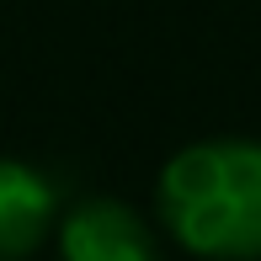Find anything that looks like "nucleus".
Returning a JSON list of instances; mask_svg holds the SVG:
<instances>
[{"mask_svg": "<svg viewBox=\"0 0 261 261\" xmlns=\"http://www.w3.org/2000/svg\"><path fill=\"white\" fill-rule=\"evenodd\" d=\"M160 224L203 261H261V139H197L160 165Z\"/></svg>", "mask_w": 261, "mask_h": 261, "instance_id": "1", "label": "nucleus"}, {"mask_svg": "<svg viewBox=\"0 0 261 261\" xmlns=\"http://www.w3.org/2000/svg\"><path fill=\"white\" fill-rule=\"evenodd\" d=\"M59 256L64 261H160L155 229L117 197H80L59 213Z\"/></svg>", "mask_w": 261, "mask_h": 261, "instance_id": "2", "label": "nucleus"}, {"mask_svg": "<svg viewBox=\"0 0 261 261\" xmlns=\"http://www.w3.org/2000/svg\"><path fill=\"white\" fill-rule=\"evenodd\" d=\"M59 224V187L38 165L0 155V261H27Z\"/></svg>", "mask_w": 261, "mask_h": 261, "instance_id": "3", "label": "nucleus"}]
</instances>
